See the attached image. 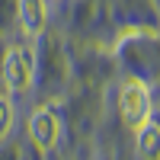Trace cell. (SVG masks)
Segmentation results:
<instances>
[{
  "label": "cell",
  "instance_id": "cell-3",
  "mask_svg": "<svg viewBox=\"0 0 160 160\" xmlns=\"http://www.w3.org/2000/svg\"><path fill=\"white\" fill-rule=\"evenodd\" d=\"M29 138H32V144H35L42 154H48V151L58 144V138H61V122H58V115L51 112V109L32 112V118H29Z\"/></svg>",
  "mask_w": 160,
  "mask_h": 160
},
{
  "label": "cell",
  "instance_id": "cell-2",
  "mask_svg": "<svg viewBox=\"0 0 160 160\" xmlns=\"http://www.w3.org/2000/svg\"><path fill=\"white\" fill-rule=\"evenodd\" d=\"M35 77V61L29 48H10L3 58V83L10 93H26Z\"/></svg>",
  "mask_w": 160,
  "mask_h": 160
},
{
  "label": "cell",
  "instance_id": "cell-4",
  "mask_svg": "<svg viewBox=\"0 0 160 160\" xmlns=\"http://www.w3.org/2000/svg\"><path fill=\"white\" fill-rule=\"evenodd\" d=\"M16 7H19V26H22V32L26 35H42L45 29V22H48V7H45V0H16Z\"/></svg>",
  "mask_w": 160,
  "mask_h": 160
},
{
  "label": "cell",
  "instance_id": "cell-6",
  "mask_svg": "<svg viewBox=\"0 0 160 160\" xmlns=\"http://www.w3.org/2000/svg\"><path fill=\"white\" fill-rule=\"evenodd\" d=\"M13 128V102L7 96H0V138H7Z\"/></svg>",
  "mask_w": 160,
  "mask_h": 160
},
{
  "label": "cell",
  "instance_id": "cell-1",
  "mask_svg": "<svg viewBox=\"0 0 160 160\" xmlns=\"http://www.w3.org/2000/svg\"><path fill=\"white\" fill-rule=\"evenodd\" d=\"M118 109H122V122L135 131L144 122H151V93H148V87L138 83V80H128L122 96H118Z\"/></svg>",
  "mask_w": 160,
  "mask_h": 160
},
{
  "label": "cell",
  "instance_id": "cell-5",
  "mask_svg": "<svg viewBox=\"0 0 160 160\" xmlns=\"http://www.w3.org/2000/svg\"><path fill=\"white\" fill-rule=\"evenodd\" d=\"M138 154L141 160H160V125L144 122L138 128Z\"/></svg>",
  "mask_w": 160,
  "mask_h": 160
}]
</instances>
